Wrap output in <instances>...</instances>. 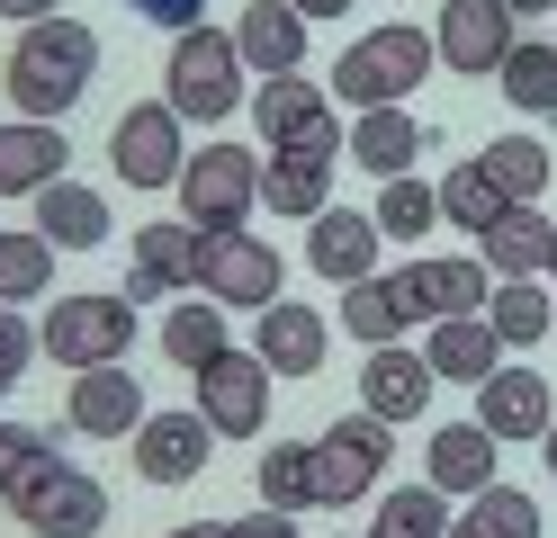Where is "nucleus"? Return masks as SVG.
Segmentation results:
<instances>
[{"instance_id": "31", "label": "nucleus", "mask_w": 557, "mask_h": 538, "mask_svg": "<svg viewBox=\"0 0 557 538\" xmlns=\"http://www.w3.org/2000/svg\"><path fill=\"white\" fill-rule=\"evenodd\" d=\"M485 323L504 333V350H531L557 333V305H548V278H495V297H485Z\"/></svg>"}, {"instance_id": "15", "label": "nucleus", "mask_w": 557, "mask_h": 538, "mask_svg": "<svg viewBox=\"0 0 557 538\" xmlns=\"http://www.w3.org/2000/svg\"><path fill=\"white\" fill-rule=\"evenodd\" d=\"M135 476L145 485H198L207 476V458H216V430H207V413H145L135 422Z\"/></svg>"}, {"instance_id": "33", "label": "nucleus", "mask_w": 557, "mask_h": 538, "mask_svg": "<svg viewBox=\"0 0 557 538\" xmlns=\"http://www.w3.org/2000/svg\"><path fill=\"white\" fill-rule=\"evenodd\" d=\"M476 162H485V179H495L512 207H540V189H548V143L540 135H495Z\"/></svg>"}, {"instance_id": "7", "label": "nucleus", "mask_w": 557, "mask_h": 538, "mask_svg": "<svg viewBox=\"0 0 557 538\" xmlns=\"http://www.w3.org/2000/svg\"><path fill=\"white\" fill-rule=\"evenodd\" d=\"M0 502L18 512L27 538H99L109 529V485L82 476V466H63V458H46L37 476H27L18 493H0Z\"/></svg>"}, {"instance_id": "16", "label": "nucleus", "mask_w": 557, "mask_h": 538, "mask_svg": "<svg viewBox=\"0 0 557 538\" xmlns=\"http://www.w3.org/2000/svg\"><path fill=\"white\" fill-rule=\"evenodd\" d=\"M135 422H145V386H135L126 359H109V368H73L63 430H82V440H135Z\"/></svg>"}, {"instance_id": "17", "label": "nucleus", "mask_w": 557, "mask_h": 538, "mask_svg": "<svg viewBox=\"0 0 557 538\" xmlns=\"http://www.w3.org/2000/svg\"><path fill=\"white\" fill-rule=\"evenodd\" d=\"M476 422L495 430V440H548L557 395H548V377L531 368V359H504V368L476 386Z\"/></svg>"}, {"instance_id": "8", "label": "nucleus", "mask_w": 557, "mask_h": 538, "mask_svg": "<svg viewBox=\"0 0 557 538\" xmlns=\"http://www.w3.org/2000/svg\"><path fill=\"white\" fill-rule=\"evenodd\" d=\"M37 341H46L54 368H109V359L135 350V305L126 297H54Z\"/></svg>"}, {"instance_id": "2", "label": "nucleus", "mask_w": 557, "mask_h": 538, "mask_svg": "<svg viewBox=\"0 0 557 538\" xmlns=\"http://www.w3.org/2000/svg\"><path fill=\"white\" fill-rule=\"evenodd\" d=\"M432 72H441L432 27H369V36H351V46L333 54V82L324 90L342 108H405Z\"/></svg>"}, {"instance_id": "18", "label": "nucleus", "mask_w": 557, "mask_h": 538, "mask_svg": "<svg viewBox=\"0 0 557 538\" xmlns=\"http://www.w3.org/2000/svg\"><path fill=\"white\" fill-rule=\"evenodd\" d=\"M377 251H387V234H377V215H360V207H324L315 225H306V270L333 278V287L377 278Z\"/></svg>"}, {"instance_id": "36", "label": "nucleus", "mask_w": 557, "mask_h": 538, "mask_svg": "<svg viewBox=\"0 0 557 538\" xmlns=\"http://www.w3.org/2000/svg\"><path fill=\"white\" fill-rule=\"evenodd\" d=\"M54 287V242L27 225V234H0V305H37Z\"/></svg>"}, {"instance_id": "14", "label": "nucleus", "mask_w": 557, "mask_h": 538, "mask_svg": "<svg viewBox=\"0 0 557 538\" xmlns=\"http://www.w3.org/2000/svg\"><path fill=\"white\" fill-rule=\"evenodd\" d=\"M198 242H207V234L189 225V215L145 225V234H135V270H126L117 297H126V305H171L181 287H198Z\"/></svg>"}, {"instance_id": "24", "label": "nucleus", "mask_w": 557, "mask_h": 538, "mask_svg": "<svg viewBox=\"0 0 557 538\" xmlns=\"http://www.w3.org/2000/svg\"><path fill=\"white\" fill-rule=\"evenodd\" d=\"M423 359H432V377H449V386H485L512 350H504V333H495L485 314H449V323H432Z\"/></svg>"}, {"instance_id": "47", "label": "nucleus", "mask_w": 557, "mask_h": 538, "mask_svg": "<svg viewBox=\"0 0 557 538\" xmlns=\"http://www.w3.org/2000/svg\"><path fill=\"white\" fill-rule=\"evenodd\" d=\"M512 18H557V0H504Z\"/></svg>"}, {"instance_id": "30", "label": "nucleus", "mask_w": 557, "mask_h": 538, "mask_svg": "<svg viewBox=\"0 0 557 538\" xmlns=\"http://www.w3.org/2000/svg\"><path fill=\"white\" fill-rule=\"evenodd\" d=\"M495 90H504L512 117H557V36H548V46L521 36V46L504 54V72H495Z\"/></svg>"}, {"instance_id": "32", "label": "nucleus", "mask_w": 557, "mask_h": 538, "mask_svg": "<svg viewBox=\"0 0 557 538\" xmlns=\"http://www.w3.org/2000/svg\"><path fill=\"white\" fill-rule=\"evenodd\" d=\"M449 538H540V502L495 476L485 493H468V512L449 521Z\"/></svg>"}, {"instance_id": "48", "label": "nucleus", "mask_w": 557, "mask_h": 538, "mask_svg": "<svg viewBox=\"0 0 557 538\" xmlns=\"http://www.w3.org/2000/svg\"><path fill=\"white\" fill-rule=\"evenodd\" d=\"M540 449H548V485H557V422H548V440H540Z\"/></svg>"}, {"instance_id": "3", "label": "nucleus", "mask_w": 557, "mask_h": 538, "mask_svg": "<svg viewBox=\"0 0 557 538\" xmlns=\"http://www.w3.org/2000/svg\"><path fill=\"white\" fill-rule=\"evenodd\" d=\"M243 82H252V63H243L234 27H189V36H171V54H162V99H171V117H181V126H225L234 108H243Z\"/></svg>"}, {"instance_id": "41", "label": "nucleus", "mask_w": 557, "mask_h": 538, "mask_svg": "<svg viewBox=\"0 0 557 538\" xmlns=\"http://www.w3.org/2000/svg\"><path fill=\"white\" fill-rule=\"evenodd\" d=\"M27 359H46L37 323H27V305H0V368H18V377H27Z\"/></svg>"}, {"instance_id": "40", "label": "nucleus", "mask_w": 557, "mask_h": 538, "mask_svg": "<svg viewBox=\"0 0 557 538\" xmlns=\"http://www.w3.org/2000/svg\"><path fill=\"white\" fill-rule=\"evenodd\" d=\"M46 458H63V430H37V422H0V493H18Z\"/></svg>"}, {"instance_id": "11", "label": "nucleus", "mask_w": 557, "mask_h": 538, "mask_svg": "<svg viewBox=\"0 0 557 538\" xmlns=\"http://www.w3.org/2000/svg\"><path fill=\"white\" fill-rule=\"evenodd\" d=\"M512 46H521V18L504 10V0H441V18H432V54L459 72V82H495Z\"/></svg>"}, {"instance_id": "9", "label": "nucleus", "mask_w": 557, "mask_h": 538, "mask_svg": "<svg viewBox=\"0 0 557 538\" xmlns=\"http://www.w3.org/2000/svg\"><path fill=\"white\" fill-rule=\"evenodd\" d=\"M109 171L126 179V189H181L189 135H181V117H171V99H135L109 126Z\"/></svg>"}, {"instance_id": "4", "label": "nucleus", "mask_w": 557, "mask_h": 538, "mask_svg": "<svg viewBox=\"0 0 557 538\" xmlns=\"http://www.w3.org/2000/svg\"><path fill=\"white\" fill-rule=\"evenodd\" d=\"M261 207V153L252 143H189V171H181V215L198 234H243Z\"/></svg>"}, {"instance_id": "13", "label": "nucleus", "mask_w": 557, "mask_h": 538, "mask_svg": "<svg viewBox=\"0 0 557 538\" xmlns=\"http://www.w3.org/2000/svg\"><path fill=\"white\" fill-rule=\"evenodd\" d=\"M405 323H449V314H485V297H495V270L485 261H405L387 270Z\"/></svg>"}, {"instance_id": "28", "label": "nucleus", "mask_w": 557, "mask_h": 538, "mask_svg": "<svg viewBox=\"0 0 557 538\" xmlns=\"http://www.w3.org/2000/svg\"><path fill=\"white\" fill-rule=\"evenodd\" d=\"M153 341H162V359H171V368H189V377L207 368V359H225V350H234V333H225V305H216V297L162 305V333H153Z\"/></svg>"}, {"instance_id": "44", "label": "nucleus", "mask_w": 557, "mask_h": 538, "mask_svg": "<svg viewBox=\"0 0 557 538\" xmlns=\"http://www.w3.org/2000/svg\"><path fill=\"white\" fill-rule=\"evenodd\" d=\"M0 18H10V27H37V18H63V0H0Z\"/></svg>"}, {"instance_id": "45", "label": "nucleus", "mask_w": 557, "mask_h": 538, "mask_svg": "<svg viewBox=\"0 0 557 538\" xmlns=\"http://www.w3.org/2000/svg\"><path fill=\"white\" fill-rule=\"evenodd\" d=\"M288 10H297L306 27H315V18H342V10H351V0H288Z\"/></svg>"}, {"instance_id": "34", "label": "nucleus", "mask_w": 557, "mask_h": 538, "mask_svg": "<svg viewBox=\"0 0 557 538\" xmlns=\"http://www.w3.org/2000/svg\"><path fill=\"white\" fill-rule=\"evenodd\" d=\"M342 333L369 341V350H387V341H405V333H413L405 305H396V287H387V270L360 278V287H342Z\"/></svg>"}, {"instance_id": "5", "label": "nucleus", "mask_w": 557, "mask_h": 538, "mask_svg": "<svg viewBox=\"0 0 557 538\" xmlns=\"http://www.w3.org/2000/svg\"><path fill=\"white\" fill-rule=\"evenodd\" d=\"M306 449H315V512H351L360 493L387 485V466H396V422L342 413L324 440H306Z\"/></svg>"}, {"instance_id": "23", "label": "nucleus", "mask_w": 557, "mask_h": 538, "mask_svg": "<svg viewBox=\"0 0 557 538\" xmlns=\"http://www.w3.org/2000/svg\"><path fill=\"white\" fill-rule=\"evenodd\" d=\"M234 46H243V63H252L261 82H278V72H306V18L288 10V0H243Z\"/></svg>"}, {"instance_id": "26", "label": "nucleus", "mask_w": 557, "mask_h": 538, "mask_svg": "<svg viewBox=\"0 0 557 538\" xmlns=\"http://www.w3.org/2000/svg\"><path fill=\"white\" fill-rule=\"evenodd\" d=\"M476 261L495 270V278H548V261H557V225H548L540 207H504L495 225H485Z\"/></svg>"}, {"instance_id": "21", "label": "nucleus", "mask_w": 557, "mask_h": 538, "mask_svg": "<svg viewBox=\"0 0 557 538\" xmlns=\"http://www.w3.org/2000/svg\"><path fill=\"white\" fill-rule=\"evenodd\" d=\"M252 350H261V368L270 377H315L324 368V350H333V323L315 314V305H261V333H252Z\"/></svg>"}, {"instance_id": "19", "label": "nucleus", "mask_w": 557, "mask_h": 538, "mask_svg": "<svg viewBox=\"0 0 557 538\" xmlns=\"http://www.w3.org/2000/svg\"><path fill=\"white\" fill-rule=\"evenodd\" d=\"M432 359L413 350V341H387V350H369L360 359V413H377V422H413L432 404Z\"/></svg>"}, {"instance_id": "42", "label": "nucleus", "mask_w": 557, "mask_h": 538, "mask_svg": "<svg viewBox=\"0 0 557 538\" xmlns=\"http://www.w3.org/2000/svg\"><path fill=\"white\" fill-rule=\"evenodd\" d=\"M135 18H153V27H171V36H189V27H207V0H126Z\"/></svg>"}, {"instance_id": "22", "label": "nucleus", "mask_w": 557, "mask_h": 538, "mask_svg": "<svg viewBox=\"0 0 557 538\" xmlns=\"http://www.w3.org/2000/svg\"><path fill=\"white\" fill-rule=\"evenodd\" d=\"M423 143H432L423 117H405V108H360L351 135H342V153H351L369 179H405L413 162H423Z\"/></svg>"}, {"instance_id": "27", "label": "nucleus", "mask_w": 557, "mask_h": 538, "mask_svg": "<svg viewBox=\"0 0 557 538\" xmlns=\"http://www.w3.org/2000/svg\"><path fill=\"white\" fill-rule=\"evenodd\" d=\"M37 234L54 251H99L117 234V215H109V198H99L90 179H54V189H37Z\"/></svg>"}, {"instance_id": "39", "label": "nucleus", "mask_w": 557, "mask_h": 538, "mask_svg": "<svg viewBox=\"0 0 557 538\" xmlns=\"http://www.w3.org/2000/svg\"><path fill=\"white\" fill-rule=\"evenodd\" d=\"M504 207H512V198L495 189V179H485V162H449V179H441V215H449L459 234H476V242H485V225H495Z\"/></svg>"}, {"instance_id": "10", "label": "nucleus", "mask_w": 557, "mask_h": 538, "mask_svg": "<svg viewBox=\"0 0 557 538\" xmlns=\"http://www.w3.org/2000/svg\"><path fill=\"white\" fill-rule=\"evenodd\" d=\"M278 287H288V261L243 225V234H207L198 242V297H216L225 314L243 305V314H261V305H278Z\"/></svg>"}, {"instance_id": "49", "label": "nucleus", "mask_w": 557, "mask_h": 538, "mask_svg": "<svg viewBox=\"0 0 557 538\" xmlns=\"http://www.w3.org/2000/svg\"><path fill=\"white\" fill-rule=\"evenodd\" d=\"M10 395H18V368H0V404H10Z\"/></svg>"}, {"instance_id": "46", "label": "nucleus", "mask_w": 557, "mask_h": 538, "mask_svg": "<svg viewBox=\"0 0 557 538\" xmlns=\"http://www.w3.org/2000/svg\"><path fill=\"white\" fill-rule=\"evenodd\" d=\"M162 538H234V521H181V529H162Z\"/></svg>"}, {"instance_id": "38", "label": "nucleus", "mask_w": 557, "mask_h": 538, "mask_svg": "<svg viewBox=\"0 0 557 538\" xmlns=\"http://www.w3.org/2000/svg\"><path fill=\"white\" fill-rule=\"evenodd\" d=\"M252 485H261L270 512H306V502H315V449H306V440H270Z\"/></svg>"}, {"instance_id": "37", "label": "nucleus", "mask_w": 557, "mask_h": 538, "mask_svg": "<svg viewBox=\"0 0 557 538\" xmlns=\"http://www.w3.org/2000/svg\"><path fill=\"white\" fill-rule=\"evenodd\" d=\"M377 538H449V493L441 485H387L377 493Z\"/></svg>"}, {"instance_id": "1", "label": "nucleus", "mask_w": 557, "mask_h": 538, "mask_svg": "<svg viewBox=\"0 0 557 538\" xmlns=\"http://www.w3.org/2000/svg\"><path fill=\"white\" fill-rule=\"evenodd\" d=\"M90 72H99V36L82 18H37V27H18V46L10 63H0V90H10L18 117H73L82 90H90Z\"/></svg>"}, {"instance_id": "29", "label": "nucleus", "mask_w": 557, "mask_h": 538, "mask_svg": "<svg viewBox=\"0 0 557 538\" xmlns=\"http://www.w3.org/2000/svg\"><path fill=\"white\" fill-rule=\"evenodd\" d=\"M261 207H270V215H297V225H315V215L333 207V162L261 153Z\"/></svg>"}, {"instance_id": "43", "label": "nucleus", "mask_w": 557, "mask_h": 538, "mask_svg": "<svg viewBox=\"0 0 557 538\" xmlns=\"http://www.w3.org/2000/svg\"><path fill=\"white\" fill-rule=\"evenodd\" d=\"M234 538H306V529H297V512H270V502H261V512L234 521Z\"/></svg>"}, {"instance_id": "6", "label": "nucleus", "mask_w": 557, "mask_h": 538, "mask_svg": "<svg viewBox=\"0 0 557 538\" xmlns=\"http://www.w3.org/2000/svg\"><path fill=\"white\" fill-rule=\"evenodd\" d=\"M333 108H342V99H333L324 82H306V72H278V82H261V90H252V126H261L270 153L333 162V153H342V135H351V126L333 117Z\"/></svg>"}, {"instance_id": "20", "label": "nucleus", "mask_w": 557, "mask_h": 538, "mask_svg": "<svg viewBox=\"0 0 557 538\" xmlns=\"http://www.w3.org/2000/svg\"><path fill=\"white\" fill-rule=\"evenodd\" d=\"M54 179H73V143H63V126H46V117L0 126V198H37V189H54Z\"/></svg>"}, {"instance_id": "25", "label": "nucleus", "mask_w": 557, "mask_h": 538, "mask_svg": "<svg viewBox=\"0 0 557 538\" xmlns=\"http://www.w3.org/2000/svg\"><path fill=\"white\" fill-rule=\"evenodd\" d=\"M495 430H485L476 413L468 422H441L432 430V449H423V476L441 485V493H485V485H495Z\"/></svg>"}, {"instance_id": "35", "label": "nucleus", "mask_w": 557, "mask_h": 538, "mask_svg": "<svg viewBox=\"0 0 557 538\" xmlns=\"http://www.w3.org/2000/svg\"><path fill=\"white\" fill-rule=\"evenodd\" d=\"M369 215H377V234H387V242H423L441 225V189H432V179H413V171L405 179H377V207Z\"/></svg>"}, {"instance_id": "12", "label": "nucleus", "mask_w": 557, "mask_h": 538, "mask_svg": "<svg viewBox=\"0 0 557 538\" xmlns=\"http://www.w3.org/2000/svg\"><path fill=\"white\" fill-rule=\"evenodd\" d=\"M198 386V413L216 440H252V430L270 422V368H261V350H225V359H207V368L189 377Z\"/></svg>"}, {"instance_id": "50", "label": "nucleus", "mask_w": 557, "mask_h": 538, "mask_svg": "<svg viewBox=\"0 0 557 538\" xmlns=\"http://www.w3.org/2000/svg\"><path fill=\"white\" fill-rule=\"evenodd\" d=\"M548 287H557V261H548Z\"/></svg>"}]
</instances>
